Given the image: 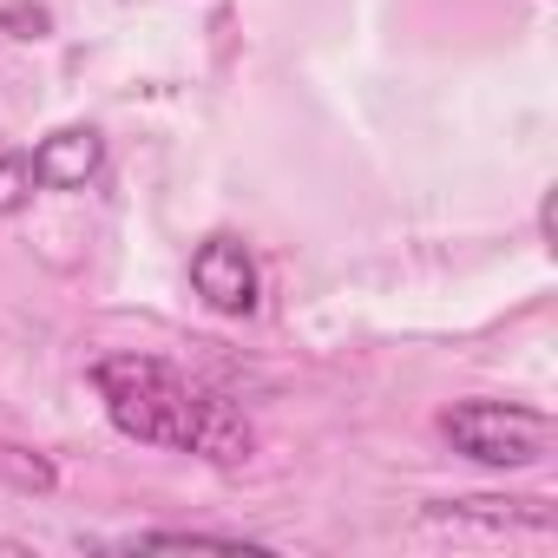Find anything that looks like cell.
<instances>
[{
	"mask_svg": "<svg viewBox=\"0 0 558 558\" xmlns=\"http://www.w3.org/2000/svg\"><path fill=\"white\" fill-rule=\"evenodd\" d=\"M440 434L453 440V453H466L473 466H493V473L538 466L551 453V440H558L551 414L512 408V401H453L440 414Z\"/></svg>",
	"mask_w": 558,
	"mask_h": 558,
	"instance_id": "7a4b0ae2",
	"label": "cell"
},
{
	"mask_svg": "<svg viewBox=\"0 0 558 558\" xmlns=\"http://www.w3.org/2000/svg\"><path fill=\"white\" fill-rule=\"evenodd\" d=\"M93 388H99L112 427L138 447H178V453H197L210 466H243L256 447L250 421L223 395L184 381L158 355H99Z\"/></svg>",
	"mask_w": 558,
	"mask_h": 558,
	"instance_id": "6da1fadb",
	"label": "cell"
},
{
	"mask_svg": "<svg viewBox=\"0 0 558 558\" xmlns=\"http://www.w3.org/2000/svg\"><path fill=\"white\" fill-rule=\"evenodd\" d=\"M191 290L217 310V316H250L256 310V263L236 236H204L191 250Z\"/></svg>",
	"mask_w": 558,
	"mask_h": 558,
	"instance_id": "3957f363",
	"label": "cell"
},
{
	"mask_svg": "<svg viewBox=\"0 0 558 558\" xmlns=\"http://www.w3.org/2000/svg\"><path fill=\"white\" fill-rule=\"evenodd\" d=\"M434 525H486V532H551L558 512L545 499H434L427 506Z\"/></svg>",
	"mask_w": 558,
	"mask_h": 558,
	"instance_id": "5b68a950",
	"label": "cell"
},
{
	"mask_svg": "<svg viewBox=\"0 0 558 558\" xmlns=\"http://www.w3.org/2000/svg\"><path fill=\"white\" fill-rule=\"evenodd\" d=\"M27 158H34L40 191H86V184L99 178V165H106V138H99L93 125H60V132H47Z\"/></svg>",
	"mask_w": 558,
	"mask_h": 558,
	"instance_id": "277c9868",
	"label": "cell"
},
{
	"mask_svg": "<svg viewBox=\"0 0 558 558\" xmlns=\"http://www.w3.org/2000/svg\"><path fill=\"white\" fill-rule=\"evenodd\" d=\"M0 27H14V40H47V8H0Z\"/></svg>",
	"mask_w": 558,
	"mask_h": 558,
	"instance_id": "9c48e42d",
	"label": "cell"
},
{
	"mask_svg": "<svg viewBox=\"0 0 558 558\" xmlns=\"http://www.w3.org/2000/svg\"><path fill=\"white\" fill-rule=\"evenodd\" d=\"M132 551H256V545H243V538H230V532H138V538H125Z\"/></svg>",
	"mask_w": 558,
	"mask_h": 558,
	"instance_id": "52a82bcc",
	"label": "cell"
},
{
	"mask_svg": "<svg viewBox=\"0 0 558 558\" xmlns=\"http://www.w3.org/2000/svg\"><path fill=\"white\" fill-rule=\"evenodd\" d=\"M53 486H60V466H53L40 447L0 440V493H27V499H47Z\"/></svg>",
	"mask_w": 558,
	"mask_h": 558,
	"instance_id": "8992f818",
	"label": "cell"
},
{
	"mask_svg": "<svg viewBox=\"0 0 558 558\" xmlns=\"http://www.w3.org/2000/svg\"><path fill=\"white\" fill-rule=\"evenodd\" d=\"M40 178H34V158L27 151H0V217H21L34 204Z\"/></svg>",
	"mask_w": 558,
	"mask_h": 558,
	"instance_id": "ba28073f",
	"label": "cell"
}]
</instances>
